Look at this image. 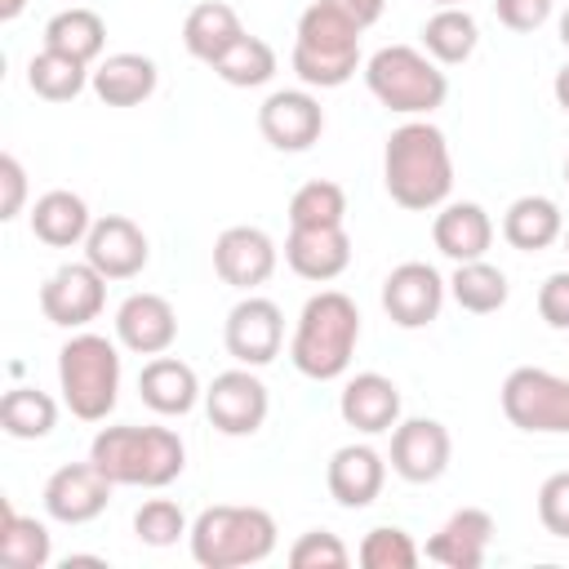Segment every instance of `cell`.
I'll use <instances>...</instances> for the list:
<instances>
[{
  "label": "cell",
  "instance_id": "cell-1",
  "mask_svg": "<svg viewBox=\"0 0 569 569\" xmlns=\"http://www.w3.org/2000/svg\"><path fill=\"white\" fill-rule=\"evenodd\" d=\"M382 187L409 213L440 209L449 200V191H453L449 138L422 116H413L400 129H391V138L382 147Z\"/></svg>",
  "mask_w": 569,
  "mask_h": 569
},
{
  "label": "cell",
  "instance_id": "cell-2",
  "mask_svg": "<svg viewBox=\"0 0 569 569\" xmlns=\"http://www.w3.org/2000/svg\"><path fill=\"white\" fill-rule=\"evenodd\" d=\"M356 342H360V307L342 289H320L298 311V325L289 338V360L302 378L333 382L351 369Z\"/></svg>",
  "mask_w": 569,
  "mask_h": 569
},
{
  "label": "cell",
  "instance_id": "cell-3",
  "mask_svg": "<svg viewBox=\"0 0 569 569\" xmlns=\"http://www.w3.org/2000/svg\"><path fill=\"white\" fill-rule=\"evenodd\" d=\"M89 458L107 471L111 485L129 489H164L187 467V445L173 427H102L89 445Z\"/></svg>",
  "mask_w": 569,
  "mask_h": 569
},
{
  "label": "cell",
  "instance_id": "cell-4",
  "mask_svg": "<svg viewBox=\"0 0 569 569\" xmlns=\"http://www.w3.org/2000/svg\"><path fill=\"white\" fill-rule=\"evenodd\" d=\"M276 533L280 529L267 507L218 502L191 520L187 547L191 560L204 569H240V565H262L276 551Z\"/></svg>",
  "mask_w": 569,
  "mask_h": 569
},
{
  "label": "cell",
  "instance_id": "cell-5",
  "mask_svg": "<svg viewBox=\"0 0 569 569\" xmlns=\"http://www.w3.org/2000/svg\"><path fill=\"white\" fill-rule=\"evenodd\" d=\"M289 62L307 89H338L360 67V27L351 18H342L333 4L316 0L298 18Z\"/></svg>",
  "mask_w": 569,
  "mask_h": 569
},
{
  "label": "cell",
  "instance_id": "cell-6",
  "mask_svg": "<svg viewBox=\"0 0 569 569\" xmlns=\"http://www.w3.org/2000/svg\"><path fill=\"white\" fill-rule=\"evenodd\" d=\"M365 84L387 111L409 116V120L413 116H431L449 98L445 67L427 49H413V44H382L378 53H369Z\"/></svg>",
  "mask_w": 569,
  "mask_h": 569
},
{
  "label": "cell",
  "instance_id": "cell-7",
  "mask_svg": "<svg viewBox=\"0 0 569 569\" xmlns=\"http://www.w3.org/2000/svg\"><path fill=\"white\" fill-rule=\"evenodd\" d=\"M58 391L80 422H102L120 400V351L107 333H71L58 351Z\"/></svg>",
  "mask_w": 569,
  "mask_h": 569
},
{
  "label": "cell",
  "instance_id": "cell-8",
  "mask_svg": "<svg viewBox=\"0 0 569 569\" xmlns=\"http://www.w3.org/2000/svg\"><path fill=\"white\" fill-rule=\"evenodd\" d=\"M502 418L520 431L533 436H569V378L538 369V365H520L502 378L498 391Z\"/></svg>",
  "mask_w": 569,
  "mask_h": 569
},
{
  "label": "cell",
  "instance_id": "cell-9",
  "mask_svg": "<svg viewBox=\"0 0 569 569\" xmlns=\"http://www.w3.org/2000/svg\"><path fill=\"white\" fill-rule=\"evenodd\" d=\"M222 347L236 365H271L284 347V311L262 293H244L222 320Z\"/></svg>",
  "mask_w": 569,
  "mask_h": 569
},
{
  "label": "cell",
  "instance_id": "cell-10",
  "mask_svg": "<svg viewBox=\"0 0 569 569\" xmlns=\"http://www.w3.org/2000/svg\"><path fill=\"white\" fill-rule=\"evenodd\" d=\"M107 307V276L93 262H62L40 284V311L58 329H84Z\"/></svg>",
  "mask_w": 569,
  "mask_h": 569
},
{
  "label": "cell",
  "instance_id": "cell-11",
  "mask_svg": "<svg viewBox=\"0 0 569 569\" xmlns=\"http://www.w3.org/2000/svg\"><path fill=\"white\" fill-rule=\"evenodd\" d=\"M267 409H271L267 382H262L249 365L222 369V373L204 387V413H209V422H213L222 436H253V431L267 422Z\"/></svg>",
  "mask_w": 569,
  "mask_h": 569
},
{
  "label": "cell",
  "instance_id": "cell-12",
  "mask_svg": "<svg viewBox=\"0 0 569 569\" xmlns=\"http://www.w3.org/2000/svg\"><path fill=\"white\" fill-rule=\"evenodd\" d=\"M111 480L107 471L89 458V462H62L44 489H40V502H44V516L58 520V525H89L107 511L111 502Z\"/></svg>",
  "mask_w": 569,
  "mask_h": 569
},
{
  "label": "cell",
  "instance_id": "cell-13",
  "mask_svg": "<svg viewBox=\"0 0 569 569\" xmlns=\"http://www.w3.org/2000/svg\"><path fill=\"white\" fill-rule=\"evenodd\" d=\"M449 298V280L431 262H400L382 280V311L400 329H427Z\"/></svg>",
  "mask_w": 569,
  "mask_h": 569
},
{
  "label": "cell",
  "instance_id": "cell-14",
  "mask_svg": "<svg viewBox=\"0 0 569 569\" xmlns=\"http://www.w3.org/2000/svg\"><path fill=\"white\" fill-rule=\"evenodd\" d=\"M391 471L409 485H431L449 471L453 458V440L449 427L436 418H400L391 427Z\"/></svg>",
  "mask_w": 569,
  "mask_h": 569
},
{
  "label": "cell",
  "instance_id": "cell-15",
  "mask_svg": "<svg viewBox=\"0 0 569 569\" xmlns=\"http://www.w3.org/2000/svg\"><path fill=\"white\" fill-rule=\"evenodd\" d=\"M258 133L276 151H307L325 133V107L307 84L302 89H276L258 107Z\"/></svg>",
  "mask_w": 569,
  "mask_h": 569
},
{
  "label": "cell",
  "instance_id": "cell-16",
  "mask_svg": "<svg viewBox=\"0 0 569 569\" xmlns=\"http://www.w3.org/2000/svg\"><path fill=\"white\" fill-rule=\"evenodd\" d=\"M276 262H280V249L262 227L240 222V227H227L213 240V271H218L222 284H231L240 293H253L258 284H267Z\"/></svg>",
  "mask_w": 569,
  "mask_h": 569
},
{
  "label": "cell",
  "instance_id": "cell-17",
  "mask_svg": "<svg viewBox=\"0 0 569 569\" xmlns=\"http://www.w3.org/2000/svg\"><path fill=\"white\" fill-rule=\"evenodd\" d=\"M151 258V244H147V231L124 218V213H107V218H93L89 236H84V262H93L107 280H133Z\"/></svg>",
  "mask_w": 569,
  "mask_h": 569
},
{
  "label": "cell",
  "instance_id": "cell-18",
  "mask_svg": "<svg viewBox=\"0 0 569 569\" xmlns=\"http://www.w3.org/2000/svg\"><path fill=\"white\" fill-rule=\"evenodd\" d=\"M116 342L133 356H164L178 342V311L164 293H129L116 307Z\"/></svg>",
  "mask_w": 569,
  "mask_h": 569
},
{
  "label": "cell",
  "instance_id": "cell-19",
  "mask_svg": "<svg viewBox=\"0 0 569 569\" xmlns=\"http://www.w3.org/2000/svg\"><path fill=\"white\" fill-rule=\"evenodd\" d=\"M493 533H498V525H493V516L485 507H458L427 538L422 556L436 560V565H449V569H480L489 547H493Z\"/></svg>",
  "mask_w": 569,
  "mask_h": 569
},
{
  "label": "cell",
  "instance_id": "cell-20",
  "mask_svg": "<svg viewBox=\"0 0 569 569\" xmlns=\"http://www.w3.org/2000/svg\"><path fill=\"white\" fill-rule=\"evenodd\" d=\"M284 262L293 276L311 284H329L351 267V236L347 227H289Z\"/></svg>",
  "mask_w": 569,
  "mask_h": 569
},
{
  "label": "cell",
  "instance_id": "cell-21",
  "mask_svg": "<svg viewBox=\"0 0 569 569\" xmlns=\"http://www.w3.org/2000/svg\"><path fill=\"white\" fill-rule=\"evenodd\" d=\"M325 485L338 507L365 511L369 502H378V493L387 485V458L373 445H342V449H333V458L325 467Z\"/></svg>",
  "mask_w": 569,
  "mask_h": 569
},
{
  "label": "cell",
  "instance_id": "cell-22",
  "mask_svg": "<svg viewBox=\"0 0 569 569\" xmlns=\"http://www.w3.org/2000/svg\"><path fill=\"white\" fill-rule=\"evenodd\" d=\"M338 413L360 436H382L400 422V387L387 373L365 369V373L347 378V387L338 391Z\"/></svg>",
  "mask_w": 569,
  "mask_h": 569
},
{
  "label": "cell",
  "instance_id": "cell-23",
  "mask_svg": "<svg viewBox=\"0 0 569 569\" xmlns=\"http://www.w3.org/2000/svg\"><path fill=\"white\" fill-rule=\"evenodd\" d=\"M431 240L449 262H476L493 244V218L476 200H445L431 218Z\"/></svg>",
  "mask_w": 569,
  "mask_h": 569
},
{
  "label": "cell",
  "instance_id": "cell-24",
  "mask_svg": "<svg viewBox=\"0 0 569 569\" xmlns=\"http://www.w3.org/2000/svg\"><path fill=\"white\" fill-rule=\"evenodd\" d=\"M138 396L160 418H182L204 400L196 369L187 360H178V356H151L142 365V373H138Z\"/></svg>",
  "mask_w": 569,
  "mask_h": 569
},
{
  "label": "cell",
  "instance_id": "cell-25",
  "mask_svg": "<svg viewBox=\"0 0 569 569\" xmlns=\"http://www.w3.org/2000/svg\"><path fill=\"white\" fill-rule=\"evenodd\" d=\"M27 222H31V236H36L40 244H49V249H71V244H84V236H89V227H93V213H89L84 196L67 191V187H53V191L36 196Z\"/></svg>",
  "mask_w": 569,
  "mask_h": 569
},
{
  "label": "cell",
  "instance_id": "cell-26",
  "mask_svg": "<svg viewBox=\"0 0 569 569\" xmlns=\"http://www.w3.org/2000/svg\"><path fill=\"white\" fill-rule=\"evenodd\" d=\"M156 80H160V71H156V62L147 58V53H107V58H98V67H93V76H89V89L107 102V107H138V102H147L151 93H156Z\"/></svg>",
  "mask_w": 569,
  "mask_h": 569
},
{
  "label": "cell",
  "instance_id": "cell-27",
  "mask_svg": "<svg viewBox=\"0 0 569 569\" xmlns=\"http://www.w3.org/2000/svg\"><path fill=\"white\" fill-rule=\"evenodd\" d=\"M565 236V213L551 196H516L502 213V240L520 253L551 249Z\"/></svg>",
  "mask_w": 569,
  "mask_h": 569
},
{
  "label": "cell",
  "instance_id": "cell-28",
  "mask_svg": "<svg viewBox=\"0 0 569 569\" xmlns=\"http://www.w3.org/2000/svg\"><path fill=\"white\" fill-rule=\"evenodd\" d=\"M240 36H244V22H240V13H236L231 4H222V0H204V4H196V9L182 18V44H187V53L200 58V62H209V67H213Z\"/></svg>",
  "mask_w": 569,
  "mask_h": 569
},
{
  "label": "cell",
  "instance_id": "cell-29",
  "mask_svg": "<svg viewBox=\"0 0 569 569\" xmlns=\"http://www.w3.org/2000/svg\"><path fill=\"white\" fill-rule=\"evenodd\" d=\"M53 556V538L44 520L22 516L9 498H0V560L9 569H44Z\"/></svg>",
  "mask_w": 569,
  "mask_h": 569
},
{
  "label": "cell",
  "instance_id": "cell-30",
  "mask_svg": "<svg viewBox=\"0 0 569 569\" xmlns=\"http://www.w3.org/2000/svg\"><path fill=\"white\" fill-rule=\"evenodd\" d=\"M480 44V27L462 4H440L427 22H422V49L440 62V67H458L476 53Z\"/></svg>",
  "mask_w": 569,
  "mask_h": 569
},
{
  "label": "cell",
  "instance_id": "cell-31",
  "mask_svg": "<svg viewBox=\"0 0 569 569\" xmlns=\"http://www.w3.org/2000/svg\"><path fill=\"white\" fill-rule=\"evenodd\" d=\"M507 271L493 267L489 258H476V262H453V276H449V298L471 311V316H493L507 307Z\"/></svg>",
  "mask_w": 569,
  "mask_h": 569
},
{
  "label": "cell",
  "instance_id": "cell-32",
  "mask_svg": "<svg viewBox=\"0 0 569 569\" xmlns=\"http://www.w3.org/2000/svg\"><path fill=\"white\" fill-rule=\"evenodd\" d=\"M102 44H107V22L84 4H71V9H62L44 22V49L71 53L80 62H98Z\"/></svg>",
  "mask_w": 569,
  "mask_h": 569
},
{
  "label": "cell",
  "instance_id": "cell-33",
  "mask_svg": "<svg viewBox=\"0 0 569 569\" xmlns=\"http://www.w3.org/2000/svg\"><path fill=\"white\" fill-rule=\"evenodd\" d=\"M89 62L71 58V53H58V49H40L31 62H27V84L36 98L44 102H71L89 89Z\"/></svg>",
  "mask_w": 569,
  "mask_h": 569
},
{
  "label": "cell",
  "instance_id": "cell-34",
  "mask_svg": "<svg viewBox=\"0 0 569 569\" xmlns=\"http://www.w3.org/2000/svg\"><path fill=\"white\" fill-rule=\"evenodd\" d=\"M0 427L13 440H44L58 427V400L40 387H9L0 400Z\"/></svg>",
  "mask_w": 569,
  "mask_h": 569
},
{
  "label": "cell",
  "instance_id": "cell-35",
  "mask_svg": "<svg viewBox=\"0 0 569 569\" xmlns=\"http://www.w3.org/2000/svg\"><path fill=\"white\" fill-rule=\"evenodd\" d=\"M213 76L231 89H262L271 76H276V49L262 40V36H240L218 62H213Z\"/></svg>",
  "mask_w": 569,
  "mask_h": 569
},
{
  "label": "cell",
  "instance_id": "cell-36",
  "mask_svg": "<svg viewBox=\"0 0 569 569\" xmlns=\"http://www.w3.org/2000/svg\"><path fill=\"white\" fill-rule=\"evenodd\" d=\"M289 227H347V191L329 178H311L289 196Z\"/></svg>",
  "mask_w": 569,
  "mask_h": 569
},
{
  "label": "cell",
  "instance_id": "cell-37",
  "mask_svg": "<svg viewBox=\"0 0 569 569\" xmlns=\"http://www.w3.org/2000/svg\"><path fill=\"white\" fill-rule=\"evenodd\" d=\"M356 560L365 569H413L422 560V547L400 529V525H378L360 538Z\"/></svg>",
  "mask_w": 569,
  "mask_h": 569
},
{
  "label": "cell",
  "instance_id": "cell-38",
  "mask_svg": "<svg viewBox=\"0 0 569 569\" xmlns=\"http://www.w3.org/2000/svg\"><path fill=\"white\" fill-rule=\"evenodd\" d=\"M133 533H138V542H147V547H173L178 538L191 533V520H187V511H182L173 498H147V502L133 511Z\"/></svg>",
  "mask_w": 569,
  "mask_h": 569
},
{
  "label": "cell",
  "instance_id": "cell-39",
  "mask_svg": "<svg viewBox=\"0 0 569 569\" xmlns=\"http://www.w3.org/2000/svg\"><path fill=\"white\" fill-rule=\"evenodd\" d=\"M289 565L293 569H347L351 565V551L338 533L329 529H307L298 533V542L289 547Z\"/></svg>",
  "mask_w": 569,
  "mask_h": 569
},
{
  "label": "cell",
  "instance_id": "cell-40",
  "mask_svg": "<svg viewBox=\"0 0 569 569\" xmlns=\"http://www.w3.org/2000/svg\"><path fill=\"white\" fill-rule=\"evenodd\" d=\"M538 520L547 533L569 538V471H551L538 489Z\"/></svg>",
  "mask_w": 569,
  "mask_h": 569
},
{
  "label": "cell",
  "instance_id": "cell-41",
  "mask_svg": "<svg viewBox=\"0 0 569 569\" xmlns=\"http://www.w3.org/2000/svg\"><path fill=\"white\" fill-rule=\"evenodd\" d=\"M22 204H27V169L13 151H4L0 156V218L13 222L22 213Z\"/></svg>",
  "mask_w": 569,
  "mask_h": 569
},
{
  "label": "cell",
  "instance_id": "cell-42",
  "mask_svg": "<svg viewBox=\"0 0 569 569\" xmlns=\"http://www.w3.org/2000/svg\"><path fill=\"white\" fill-rule=\"evenodd\" d=\"M538 316L560 333L569 329V271H551L538 284Z\"/></svg>",
  "mask_w": 569,
  "mask_h": 569
},
{
  "label": "cell",
  "instance_id": "cell-43",
  "mask_svg": "<svg viewBox=\"0 0 569 569\" xmlns=\"http://www.w3.org/2000/svg\"><path fill=\"white\" fill-rule=\"evenodd\" d=\"M493 13L507 31H538L551 18V0H493Z\"/></svg>",
  "mask_w": 569,
  "mask_h": 569
},
{
  "label": "cell",
  "instance_id": "cell-44",
  "mask_svg": "<svg viewBox=\"0 0 569 569\" xmlns=\"http://www.w3.org/2000/svg\"><path fill=\"white\" fill-rule=\"evenodd\" d=\"M325 4H333L342 18H351L360 31L365 27H373L378 18H382V9H387V0H325Z\"/></svg>",
  "mask_w": 569,
  "mask_h": 569
},
{
  "label": "cell",
  "instance_id": "cell-45",
  "mask_svg": "<svg viewBox=\"0 0 569 569\" xmlns=\"http://www.w3.org/2000/svg\"><path fill=\"white\" fill-rule=\"evenodd\" d=\"M551 93H556V107H560V111H569V62L556 71V80H551Z\"/></svg>",
  "mask_w": 569,
  "mask_h": 569
},
{
  "label": "cell",
  "instance_id": "cell-46",
  "mask_svg": "<svg viewBox=\"0 0 569 569\" xmlns=\"http://www.w3.org/2000/svg\"><path fill=\"white\" fill-rule=\"evenodd\" d=\"M22 9H27V0H0V18H4V22H13Z\"/></svg>",
  "mask_w": 569,
  "mask_h": 569
},
{
  "label": "cell",
  "instance_id": "cell-47",
  "mask_svg": "<svg viewBox=\"0 0 569 569\" xmlns=\"http://www.w3.org/2000/svg\"><path fill=\"white\" fill-rule=\"evenodd\" d=\"M560 44H565V49H569V9H565V13H560Z\"/></svg>",
  "mask_w": 569,
  "mask_h": 569
},
{
  "label": "cell",
  "instance_id": "cell-48",
  "mask_svg": "<svg viewBox=\"0 0 569 569\" xmlns=\"http://www.w3.org/2000/svg\"><path fill=\"white\" fill-rule=\"evenodd\" d=\"M431 4H436V9H440V4H462V0H431Z\"/></svg>",
  "mask_w": 569,
  "mask_h": 569
},
{
  "label": "cell",
  "instance_id": "cell-49",
  "mask_svg": "<svg viewBox=\"0 0 569 569\" xmlns=\"http://www.w3.org/2000/svg\"><path fill=\"white\" fill-rule=\"evenodd\" d=\"M560 240H565V253H569V227H565V236H560Z\"/></svg>",
  "mask_w": 569,
  "mask_h": 569
},
{
  "label": "cell",
  "instance_id": "cell-50",
  "mask_svg": "<svg viewBox=\"0 0 569 569\" xmlns=\"http://www.w3.org/2000/svg\"><path fill=\"white\" fill-rule=\"evenodd\" d=\"M565 182H569V156H565Z\"/></svg>",
  "mask_w": 569,
  "mask_h": 569
}]
</instances>
